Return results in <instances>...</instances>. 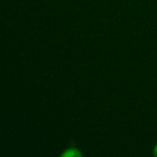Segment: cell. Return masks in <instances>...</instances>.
<instances>
[{"instance_id":"7a4b0ae2","label":"cell","mask_w":157,"mask_h":157,"mask_svg":"<svg viewBox=\"0 0 157 157\" xmlns=\"http://www.w3.org/2000/svg\"><path fill=\"white\" fill-rule=\"evenodd\" d=\"M153 154H154L155 156H157V144H156V145H155L154 151H153Z\"/></svg>"},{"instance_id":"6da1fadb","label":"cell","mask_w":157,"mask_h":157,"mask_svg":"<svg viewBox=\"0 0 157 157\" xmlns=\"http://www.w3.org/2000/svg\"><path fill=\"white\" fill-rule=\"evenodd\" d=\"M63 157H81L82 153L75 147H69L61 154Z\"/></svg>"}]
</instances>
